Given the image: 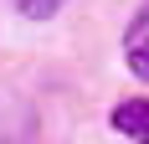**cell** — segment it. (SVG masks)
I'll return each instance as SVG.
<instances>
[{
  "instance_id": "cell-1",
  "label": "cell",
  "mask_w": 149,
  "mask_h": 144,
  "mask_svg": "<svg viewBox=\"0 0 149 144\" xmlns=\"http://www.w3.org/2000/svg\"><path fill=\"white\" fill-rule=\"evenodd\" d=\"M36 139V108L15 93H0V144H31Z\"/></svg>"
},
{
  "instance_id": "cell-2",
  "label": "cell",
  "mask_w": 149,
  "mask_h": 144,
  "mask_svg": "<svg viewBox=\"0 0 149 144\" xmlns=\"http://www.w3.org/2000/svg\"><path fill=\"white\" fill-rule=\"evenodd\" d=\"M123 62H129L134 77L149 82V5L129 21V31H123Z\"/></svg>"
},
{
  "instance_id": "cell-3",
  "label": "cell",
  "mask_w": 149,
  "mask_h": 144,
  "mask_svg": "<svg viewBox=\"0 0 149 144\" xmlns=\"http://www.w3.org/2000/svg\"><path fill=\"white\" fill-rule=\"evenodd\" d=\"M108 124H113L118 134H134V139H144V134H149V103H139V98L118 103V108L108 113Z\"/></svg>"
},
{
  "instance_id": "cell-5",
  "label": "cell",
  "mask_w": 149,
  "mask_h": 144,
  "mask_svg": "<svg viewBox=\"0 0 149 144\" xmlns=\"http://www.w3.org/2000/svg\"><path fill=\"white\" fill-rule=\"evenodd\" d=\"M139 144H149V134H144V139H139Z\"/></svg>"
},
{
  "instance_id": "cell-4",
  "label": "cell",
  "mask_w": 149,
  "mask_h": 144,
  "mask_svg": "<svg viewBox=\"0 0 149 144\" xmlns=\"http://www.w3.org/2000/svg\"><path fill=\"white\" fill-rule=\"evenodd\" d=\"M21 15H31V21H41V15H57L62 10V0H10Z\"/></svg>"
}]
</instances>
